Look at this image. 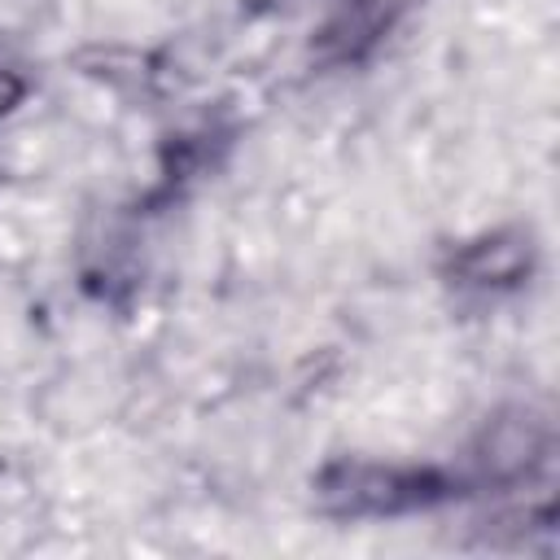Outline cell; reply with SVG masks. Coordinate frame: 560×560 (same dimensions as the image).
Instances as JSON below:
<instances>
[{"label":"cell","instance_id":"cell-4","mask_svg":"<svg viewBox=\"0 0 560 560\" xmlns=\"http://www.w3.org/2000/svg\"><path fill=\"white\" fill-rule=\"evenodd\" d=\"M22 92H26V83H22V74H13L9 66H0V118L22 101Z\"/></svg>","mask_w":560,"mask_h":560},{"label":"cell","instance_id":"cell-2","mask_svg":"<svg viewBox=\"0 0 560 560\" xmlns=\"http://www.w3.org/2000/svg\"><path fill=\"white\" fill-rule=\"evenodd\" d=\"M542 455H547L542 424L525 407H516V411L486 420L481 438L472 442V477L490 481V486H512V481L529 477Z\"/></svg>","mask_w":560,"mask_h":560},{"label":"cell","instance_id":"cell-1","mask_svg":"<svg viewBox=\"0 0 560 560\" xmlns=\"http://www.w3.org/2000/svg\"><path fill=\"white\" fill-rule=\"evenodd\" d=\"M459 494V477L433 464H376V459H332L315 477V499L332 516H402L424 512Z\"/></svg>","mask_w":560,"mask_h":560},{"label":"cell","instance_id":"cell-3","mask_svg":"<svg viewBox=\"0 0 560 560\" xmlns=\"http://www.w3.org/2000/svg\"><path fill=\"white\" fill-rule=\"evenodd\" d=\"M451 276H455L459 289H481V293L512 289L529 276V241L521 232H512V236L486 232V236L455 249Z\"/></svg>","mask_w":560,"mask_h":560}]
</instances>
